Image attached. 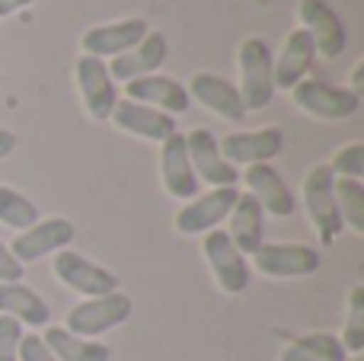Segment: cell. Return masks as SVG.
<instances>
[{"instance_id":"obj_1","label":"cell","mask_w":364,"mask_h":361,"mask_svg":"<svg viewBox=\"0 0 364 361\" xmlns=\"http://www.w3.org/2000/svg\"><path fill=\"white\" fill-rule=\"evenodd\" d=\"M240 64V99L246 112H259L275 96V70H272V48L265 38L250 36L237 51Z\"/></svg>"},{"instance_id":"obj_2","label":"cell","mask_w":364,"mask_h":361,"mask_svg":"<svg viewBox=\"0 0 364 361\" xmlns=\"http://www.w3.org/2000/svg\"><path fill=\"white\" fill-rule=\"evenodd\" d=\"M134 313V301L125 291L100 294V298H83L68 311L64 330L74 333L80 339H100L102 333L115 330V326L128 323Z\"/></svg>"},{"instance_id":"obj_3","label":"cell","mask_w":364,"mask_h":361,"mask_svg":"<svg viewBox=\"0 0 364 361\" xmlns=\"http://www.w3.org/2000/svg\"><path fill=\"white\" fill-rule=\"evenodd\" d=\"M333 183H336L333 170H329L326 163H320V166H314V170H307L304 185H301L304 211H307V217H310V224H314L323 247H333L336 237L346 230V224H342V217H339V208H336Z\"/></svg>"},{"instance_id":"obj_4","label":"cell","mask_w":364,"mask_h":361,"mask_svg":"<svg viewBox=\"0 0 364 361\" xmlns=\"http://www.w3.org/2000/svg\"><path fill=\"white\" fill-rule=\"evenodd\" d=\"M291 99L301 112L323 122H346L361 109V96L348 87H329L323 80H301L291 90Z\"/></svg>"},{"instance_id":"obj_5","label":"cell","mask_w":364,"mask_h":361,"mask_svg":"<svg viewBox=\"0 0 364 361\" xmlns=\"http://www.w3.org/2000/svg\"><path fill=\"white\" fill-rule=\"evenodd\" d=\"M201 253L205 262L211 269L214 281L220 285L224 294H243L250 288V266H246V256L233 247V240L227 237V230L214 227L201 237Z\"/></svg>"},{"instance_id":"obj_6","label":"cell","mask_w":364,"mask_h":361,"mask_svg":"<svg viewBox=\"0 0 364 361\" xmlns=\"http://www.w3.org/2000/svg\"><path fill=\"white\" fill-rule=\"evenodd\" d=\"M55 279L61 285H68L70 291H77L80 298H100V294H112L119 291V275L109 272L106 266L87 259L83 253L74 249H61L55 253Z\"/></svg>"},{"instance_id":"obj_7","label":"cell","mask_w":364,"mask_h":361,"mask_svg":"<svg viewBox=\"0 0 364 361\" xmlns=\"http://www.w3.org/2000/svg\"><path fill=\"white\" fill-rule=\"evenodd\" d=\"M297 16H301V29H307L310 38H314L316 55H323L326 61H336L346 51L348 45L346 23H342L339 10L329 0H301Z\"/></svg>"},{"instance_id":"obj_8","label":"cell","mask_w":364,"mask_h":361,"mask_svg":"<svg viewBox=\"0 0 364 361\" xmlns=\"http://www.w3.org/2000/svg\"><path fill=\"white\" fill-rule=\"evenodd\" d=\"M74 77H77V90H80L83 109L90 112V119L93 122L112 119V109L119 102V90H115V80L109 77L106 61L80 55L74 64Z\"/></svg>"},{"instance_id":"obj_9","label":"cell","mask_w":364,"mask_h":361,"mask_svg":"<svg viewBox=\"0 0 364 361\" xmlns=\"http://www.w3.org/2000/svg\"><path fill=\"white\" fill-rule=\"evenodd\" d=\"M252 262L269 279H307L320 272V253L307 243H262Z\"/></svg>"},{"instance_id":"obj_10","label":"cell","mask_w":364,"mask_h":361,"mask_svg":"<svg viewBox=\"0 0 364 361\" xmlns=\"http://www.w3.org/2000/svg\"><path fill=\"white\" fill-rule=\"evenodd\" d=\"M186 147H188V160H192V170L198 176V183H208L211 189H237L240 183L237 166L224 160L218 138L208 128H192L186 134Z\"/></svg>"},{"instance_id":"obj_11","label":"cell","mask_w":364,"mask_h":361,"mask_svg":"<svg viewBox=\"0 0 364 361\" xmlns=\"http://www.w3.org/2000/svg\"><path fill=\"white\" fill-rule=\"evenodd\" d=\"M74 237H77L74 221H68V217H45V221H36L29 230H23L10 243V253L26 266V262H36L68 249L74 243Z\"/></svg>"},{"instance_id":"obj_12","label":"cell","mask_w":364,"mask_h":361,"mask_svg":"<svg viewBox=\"0 0 364 361\" xmlns=\"http://www.w3.org/2000/svg\"><path fill=\"white\" fill-rule=\"evenodd\" d=\"M147 32H151L147 29V19H141V16L90 26L80 36V55L100 58V61L102 58H119V55H125V51H132Z\"/></svg>"},{"instance_id":"obj_13","label":"cell","mask_w":364,"mask_h":361,"mask_svg":"<svg viewBox=\"0 0 364 361\" xmlns=\"http://www.w3.org/2000/svg\"><path fill=\"white\" fill-rule=\"evenodd\" d=\"M220 153H224L227 163H269L278 153L284 151V134L278 125H265V128H252V131H233L224 134L218 141Z\"/></svg>"},{"instance_id":"obj_14","label":"cell","mask_w":364,"mask_h":361,"mask_svg":"<svg viewBox=\"0 0 364 361\" xmlns=\"http://www.w3.org/2000/svg\"><path fill=\"white\" fill-rule=\"evenodd\" d=\"M237 195H240L237 189H211V192H205V195H195L192 202H186L176 211L173 224H176V230L186 237H198V234L205 237L208 230H214L220 221H227Z\"/></svg>"},{"instance_id":"obj_15","label":"cell","mask_w":364,"mask_h":361,"mask_svg":"<svg viewBox=\"0 0 364 361\" xmlns=\"http://www.w3.org/2000/svg\"><path fill=\"white\" fill-rule=\"evenodd\" d=\"M186 90H188V99L205 106L208 112H214L224 122H243L246 115H250L243 106V99H240V90L220 74L198 70V74H192V80H188Z\"/></svg>"},{"instance_id":"obj_16","label":"cell","mask_w":364,"mask_h":361,"mask_svg":"<svg viewBox=\"0 0 364 361\" xmlns=\"http://www.w3.org/2000/svg\"><path fill=\"white\" fill-rule=\"evenodd\" d=\"M125 99L141 102V106H151L157 112H166L176 119L179 112H188L192 109V99H188V90L182 87L179 80L166 74H151V77H138V80L125 83Z\"/></svg>"},{"instance_id":"obj_17","label":"cell","mask_w":364,"mask_h":361,"mask_svg":"<svg viewBox=\"0 0 364 361\" xmlns=\"http://www.w3.org/2000/svg\"><path fill=\"white\" fill-rule=\"evenodd\" d=\"M316 61V45L307 29H291L284 38L282 51L272 55V70H275V90H294L301 80H307L310 68Z\"/></svg>"},{"instance_id":"obj_18","label":"cell","mask_w":364,"mask_h":361,"mask_svg":"<svg viewBox=\"0 0 364 361\" xmlns=\"http://www.w3.org/2000/svg\"><path fill=\"white\" fill-rule=\"evenodd\" d=\"M166 55H170V45H166L164 32H147L132 51L112 58L106 68H109V77H112V80L128 83V80H138V77L160 74Z\"/></svg>"},{"instance_id":"obj_19","label":"cell","mask_w":364,"mask_h":361,"mask_svg":"<svg viewBox=\"0 0 364 361\" xmlns=\"http://www.w3.org/2000/svg\"><path fill=\"white\" fill-rule=\"evenodd\" d=\"M160 179H164V189L179 202H192L198 195L201 183L192 170V160H188L186 134L176 131L160 144Z\"/></svg>"},{"instance_id":"obj_20","label":"cell","mask_w":364,"mask_h":361,"mask_svg":"<svg viewBox=\"0 0 364 361\" xmlns=\"http://www.w3.org/2000/svg\"><path fill=\"white\" fill-rule=\"evenodd\" d=\"M243 183L250 185V195L259 202L262 215H272V217H291L294 215L297 202H294V195H291L288 183L282 179V173H278L272 163L246 166Z\"/></svg>"},{"instance_id":"obj_21","label":"cell","mask_w":364,"mask_h":361,"mask_svg":"<svg viewBox=\"0 0 364 361\" xmlns=\"http://www.w3.org/2000/svg\"><path fill=\"white\" fill-rule=\"evenodd\" d=\"M112 122L115 128L134 134V138L154 141V144H164L170 134H176V119L166 112H157L151 106H141L132 99H119L112 109Z\"/></svg>"},{"instance_id":"obj_22","label":"cell","mask_w":364,"mask_h":361,"mask_svg":"<svg viewBox=\"0 0 364 361\" xmlns=\"http://www.w3.org/2000/svg\"><path fill=\"white\" fill-rule=\"evenodd\" d=\"M227 237L233 240V247L243 256H252L259 247H262V234H265V215L259 208V202L250 195V192H240L237 202H233L230 215H227Z\"/></svg>"},{"instance_id":"obj_23","label":"cell","mask_w":364,"mask_h":361,"mask_svg":"<svg viewBox=\"0 0 364 361\" xmlns=\"http://www.w3.org/2000/svg\"><path fill=\"white\" fill-rule=\"evenodd\" d=\"M0 313L13 317L23 326H48L51 307L45 304V298L38 291H32L23 281H0Z\"/></svg>"},{"instance_id":"obj_24","label":"cell","mask_w":364,"mask_h":361,"mask_svg":"<svg viewBox=\"0 0 364 361\" xmlns=\"http://www.w3.org/2000/svg\"><path fill=\"white\" fill-rule=\"evenodd\" d=\"M42 339L58 361H109L112 358L106 343L80 339V336H74V333H68L64 326H48Z\"/></svg>"},{"instance_id":"obj_25","label":"cell","mask_w":364,"mask_h":361,"mask_svg":"<svg viewBox=\"0 0 364 361\" xmlns=\"http://www.w3.org/2000/svg\"><path fill=\"white\" fill-rule=\"evenodd\" d=\"M348 352L342 349L339 336L333 333H307V336L291 339L282 349L278 361H346Z\"/></svg>"},{"instance_id":"obj_26","label":"cell","mask_w":364,"mask_h":361,"mask_svg":"<svg viewBox=\"0 0 364 361\" xmlns=\"http://www.w3.org/2000/svg\"><path fill=\"white\" fill-rule=\"evenodd\" d=\"M333 195H336V208H339L342 224H346L348 230H355V234H364V185H361V179L336 176Z\"/></svg>"},{"instance_id":"obj_27","label":"cell","mask_w":364,"mask_h":361,"mask_svg":"<svg viewBox=\"0 0 364 361\" xmlns=\"http://www.w3.org/2000/svg\"><path fill=\"white\" fill-rule=\"evenodd\" d=\"M36 221H42V217H38V205L32 202V198H26L23 192L0 183V224H6V227L23 234V230H29Z\"/></svg>"},{"instance_id":"obj_28","label":"cell","mask_w":364,"mask_h":361,"mask_svg":"<svg viewBox=\"0 0 364 361\" xmlns=\"http://www.w3.org/2000/svg\"><path fill=\"white\" fill-rule=\"evenodd\" d=\"M339 343L348 355H364V285H355L348 291V317Z\"/></svg>"},{"instance_id":"obj_29","label":"cell","mask_w":364,"mask_h":361,"mask_svg":"<svg viewBox=\"0 0 364 361\" xmlns=\"http://www.w3.org/2000/svg\"><path fill=\"white\" fill-rule=\"evenodd\" d=\"M329 170L333 176H342V179H361L364 176V144L355 141V144H346L336 151V157L329 160Z\"/></svg>"},{"instance_id":"obj_30","label":"cell","mask_w":364,"mask_h":361,"mask_svg":"<svg viewBox=\"0 0 364 361\" xmlns=\"http://www.w3.org/2000/svg\"><path fill=\"white\" fill-rule=\"evenodd\" d=\"M19 343H23V323L0 313V361H19Z\"/></svg>"},{"instance_id":"obj_31","label":"cell","mask_w":364,"mask_h":361,"mask_svg":"<svg viewBox=\"0 0 364 361\" xmlns=\"http://www.w3.org/2000/svg\"><path fill=\"white\" fill-rule=\"evenodd\" d=\"M19 361H58L51 355V349L45 345L42 336L36 333H23V343H19Z\"/></svg>"},{"instance_id":"obj_32","label":"cell","mask_w":364,"mask_h":361,"mask_svg":"<svg viewBox=\"0 0 364 361\" xmlns=\"http://www.w3.org/2000/svg\"><path fill=\"white\" fill-rule=\"evenodd\" d=\"M26 266L10 253V247L0 243V281H23Z\"/></svg>"},{"instance_id":"obj_33","label":"cell","mask_w":364,"mask_h":361,"mask_svg":"<svg viewBox=\"0 0 364 361\" xmlns=\"http://www.w3.org/2000/svg\"><path fill=\"white\" fill-rule=\"evenodd\" d=\"M13 151H16V134L6 131V128H0V160H6Z\"/></svg>"},{"instance_id":"obj_34","label":"cell","mask_w":364,"mask_h":361,"mask_svg":"<svg viewBox=\"0 0 364 361\" xmlns=\"http://www.w3.org/2000/svg\"><path fill=\"white\" fill-rule=\"evenodd\" d=\"M36 4V0H0V16H10V13L23 10V6Z\"/></svg>"},{"instance_id":"obj_35","label":"cell","mask_w":364,"mask_h":361,"mask_svg":"<svg viewBox=\"0 0 364 361\" xmlns=\"http://www.w3.org/2000/svg\"><path fill=\"white\" fill-rule=\"evenodd\" d=\"M361 80H364V61L355 64V70H352V83H348V90H352V93H358V96H361Z\"/></svg>"},{"instance_id":"obj_36","label":"cell","mask_w":364,"mask_h":361,"mask_svg":"<svg viewBox=\"0 0 364 361\" xmlns=\"http://www.w3.org/2000/svg\"><path fill=\"white\" fill-rule=\"evenodd\" d=\"M346 361H364V355H348Z\"/></svg>"}]
</instances>
